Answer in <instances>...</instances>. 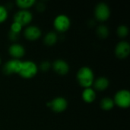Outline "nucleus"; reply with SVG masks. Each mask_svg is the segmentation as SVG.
<instances>
[{
    "label": "nucleus",
    "mask_w": 130,
    "mask_h": 130,
    "mask_svg": "<svg viewBox=\"0 0 130 130\" xmlns=\"http://www.w3.org/2000/svg\"><path fill=\"white\" fill-rule=\"evenodd\" d=\"M94 17L101 22L107 21L110 17V9L107 4L104 2L98 3L94 8Z\"/></svg>",
    "instance_id": "obj_5"
},
{
    "label": "nucleus",
    "mask_w": 130,
    "mask_h": 130,
    "mask_svg": "<svg viewBox=\"0 0 130 130\" xmlns=\"http://www.w3.org/2000/svg\"><path fill=\"white\" fill-rule=\"evenodd\" d=\"M97 34L101 39H105L109 36V29L106 25H99L97 28Z\"/></svg>",
    "instance_id": "obj_18"
},
{
    "label": "nucleus",
    "mask_w": 130,
    "mask_h": 130,
    "mask_svg": "<svg viewBox=\"0 0 130 130\" xmlns=\"http://www.w3.org/2000/svg\"><path fill=\"white\" fill-rule=\"evenodd\" d=\"M96 96H97L96 91L92 87L84 88V90H83V91L82 93V100L87 104L93 103L96 99Z\"/></svg>",
    "instance_id": "obj_13"
},
{
    "label": "nucleus",
    "mask_w": 130,
    "mask_h": 130,
    "mask_svg": "<svg viewBox=\"0 0 130 130\" xmlns=\"http://www.w3.org/2000/svg\"><path fill=\"white\" fill-rule=\"evenodd\" d=\"M94 89L98 91H104L107 90L110 85V82L106 77H99L97 79H94Z\"/></svg>",
    "instance_id": "obj_14"
},
{
    "label": "nucleus",
    "mask_w": 130,
    "mask_h": 130,
    "mask_svg": "<svg viewBox=\"0 0 130 130\" xmlns=\"http://www.w3.org/2000/svg\"><path fill=\"white\" fill-rule=\"evenodd\" d=\"M8 53L14 59H20L25 54L24 47L19 43H14L8 47Z\"/></svg>",
    "instance_id": "obj_12"
},
{
    "label": "nucleus",
    "mask_w": 130,
    "mask_h": 130,
    "mask_svg": "<svg viewBox=\"0 0 130 130\" xmlns=\"http://www.w3.org/2000/svg\"><path fill=\"white\" fill-rule=\"evenodd\" d=\"M70 27L71 20L66 14H59L53 20V27L57 32L65 33L67 30H69Z\"/></svg>",
    "instance_id": "obj_4"
},
{
    "label": "nucleus",
    "mask_w": 130,
    "mask_h": 130,
    "mask_svg": "<svg viewBox=\"0 0 130 130\" xmlns=\"http://www.w3.org/2000/svg\"><path fill=\"white\" fill-rule=\"evenodd\" d=\"M21 62L22 61L21 59H11L8 61H7L3 67H2V71L5 75H11L14 74H18L21 66Z\"/></svg>",
    "instance_id": "obj_7"
},
{
    "label": "nucleus",
    "mask_w": 130,
    "mask_h": 130,
    "mask_svg": "<svg viewBox=\"0 0 130 130\" xmlns=\"http://www.w3.org/2000/svg\"><path fill=\"white\" fill-rule=\"evenodd\" d=\"M36 3L35 0H17L15 2V4L21 10H28V8L35 5Z\"/></svg>",
    "instance_id": "obj_17"
},
{
    "label": "nucleus",
    "mask_w": 130,
    "mask_h": 130,
    "mask_svg": "<svg viewBox=\"0 0 130 130\" xmlns=\"http://www.w3.org/2000/svg\"><path fill=\"white\" fill-rule=\"evenodd\" d=\"M117 34L120 38H125L129 34V28L124 24L120 25L117 29Z\"/></svg>",
    "instance_id": "obj_19"
},
{
    "label": "nucleus",
    "mask_w": 130,
    "mask_h": 130,
    "mask_svg": "<svg viewBox=\"0 0 130 130\" xmlns=\"http://www.w3.org/2000/svg\"><path fill=\"white\" fill-rule=\"evenodd\" d=\"M114 104L120 108L126 109L130 106V92L129 90L121 89L116 92L113 98Z\"/></svg>",
    "instance_id": "obj_3"
},
{
    "label": "nucleus",
    "mask_w": 130,
    "mask_h": 130,
    "mask_svg": "<svg viewBox=\"0 0 130 130\" xmlns=\"http://www.w3.org/2000/svg\"><path fill=\"white\" fill-rule=\"evenodd\" d=\"M23 27L21 26L19 24L16 23V22H12L10 27V31L14 33V34H20V33L22 30Z\"/></svg>",
    "instance_id": "obj_21"
},
{
    "label": "nucleus",
    "mask_w": 130,
    "mask_h": 130,
    "mask_svg": "<svg viewBox=\"0 0 130 130\" xmlns=\"http://www.w3.org/2000/svg\"><path fill=\"white\" fill-rule=\"evenodd\" d=\"M115 104L113 102V98L110 97H105L101 99L100 102V107L104 111H110L114 107Z\"/></svg>",
    "instance_id": "obj_15"
},
{
    "label": "nucleus",
    "mask_w": 130,
    "mask_h": 130,
    "mask_svg": "<svg viewBox=\"0 0 130 130\" xmlns=\"http://www.w3.org/2000/svg\"><path fill=\"white\" fill-rule=\"evenodd\" d=\"M2 64V59H1V57H0V65Z\"/></svg>",
    "instance_id": "obj_24"
},
{
    "label": "nucleus",
    "mask_w": 130,
    "mask_h": 130,
    "mask_svg": "<svg viewBox=\"0 0 130 130\" xmlns=\"http://www.w3.org/2000/svg\"><path fill=\"white\" fill-rule=\"evenodd\" d=\"M51 67V63L49 61H43L40 63V69L43 72H46L48 71Z\"/></svg>",
    "instance_id": "obj_22"
},
{
    "label": "nucleus",
    "mask_w": 130,
    "mask_h": 130,
    "mask_svg": "<svg viewBox=\"0 0 130 130\" xmlns=\"http://www.w3.org/2000/svg\"><path fill=\"white\" fill-rule=\"evenodd\" d=\"M33 20V14L29 10H20L13 16V21L19 24L21 26H28Z\"/></svg>",
    "instance_id": "obj_6"
},
{
    "label": "nucleus",
    "mask_w": 130,
    "mask_h": 130,
    "mask_svg": "<svg viewBox=\"0 0 130 130\" xmlns=\"http://www.w3.org/2000/svg\"><path fill=\"white\" fill-rule=\"evenodd\" d=\"M115 55L117 58L123 59L129 56L130 53V44L126 40H122L119 42L114 50Z\"/></svg>",
    "instance_id": "obj_9"
},
{
    "label": "nucleus",
    "mask_w": 130,
    "mask_h": 130,
    "mask_svg": "<svg viewBox=\"0 0 130 130\" xmlns=\"http://www.w3.org/2000/svg\"><path fill=\"white\" fill-rule=\"evenodd\" d=\"M8 37L10 38L11 40L12 41H16L18 39V37H19V34H14L11 31H9V34H8Z\"/></svg>",
    "instance_id": "obj_23"
},
{
    "label": "nucleus",
    "mask_w": 130,
    "mask_h": 130,
    "mask_svg": "<svg viewBox=\"0 0 130 130\" xmlns=\"http://www.w3.org/2000/svg\"><path fill=\"white\" fill-rule=\"evenodd\" d=\"M51 66L53 71L59 75H66L69 73L70 67L68 62L63 59H56L52 64Z\"/></svg>",
    "instance_id": "obj_11"
},
{
    "label": "nucleus",
    "mask_w": 130,
    "mask_h": 130,
    "mask_svg": "<svg viewBox=\"0 0 130 130\" xmlns=\"http://www.w3.org/2000/svg\"><path fill=\"white\" fill-rule=\"evenodd\" d=\"M47 106L50 107L51 110L55 113H62L67 109L68 101L63 97H56L53 98L50 103H48Z\"/></svg>",
    "instance_id": "obj_8"
},
{
    "label": "nucleus",
    "mask_w": 130,
    "mask_h": 130,
    "mask_svg": "<svg viewBox=\"0 0 130 130\" xmlns=\"http://www.w3.org/2000/svg\"><path fill=\"white\" fill-rule=\"evenodd\" d=\"M57 40H58V36L53 31L48 32L43 38L44 43L47 46H50L55 45L56 43Z\"/></svg>",
    "instance_id": "obj_16"
},
{
    "label": "nucleus",
    "mask_w": 130,
    "mask_h": 130,
    "mask_svg": "<svg viewBox=\"0 0 130 130\" xmlns=\"http://www.w3.org/2000/svg\"><path fill=\"white\" fill-rule=\"evenodd\" d=\"M76 78L81 87L84 88H91L93 86L94 82V74L90 67L83 66L77 72Z\"/></svg>",
    "instance_id": "obj_1"
},
{
    "label": "nucleus",
    "mask_w": 130,
    "mask_h": 130,
    "mask_svg": "<svg viewBox=\"0 0 130 130\" xmlns=\"http://www.w3.org/2000/svg\"><path fill=\"white\" fill-rule=\"evenodd\" d=\"M39 67L37 65L30 60L22 61L21 69L18 72V75L25 79H30L36 76L38 72Z\"/></svg>",
    "instance_id": "obj_2"
},
{
    "label": "nucleus",
    "mask_w": 130,
    "mask_h": 130,
    "mask_svg": "<svg viewBox=\"0 0 130 130\" xmlns=\"http://www.w3.org/2000/svg\"><path fill=\"white\" fill-rule=\"evenodd\" d=\"M42 35V31L40 27L35 25H28L24 30V37L30 40L34 41L38 40Z\"/></svg>",
    "instance_id": "obj_10"
},
{
    "label": "nucleus",
    "mask_w": 130,
    "mask_h": 130,
    "mask_svg": "<svg viewBox=\"0 0 130 130\" xmlns=\"http://www.w3.org/2000/svg\"><path fill=\"white\" fill-rule=\"evenodd\" d=\"M8 16V12L7 8L4 5H0V24L4 23L7 20Z\"/></svg>",
    "instance_id": "obj_20"
}]
</instances>
